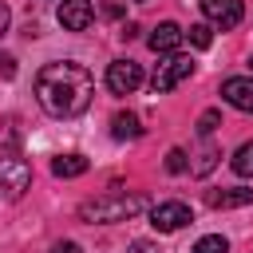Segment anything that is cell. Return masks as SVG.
<instances>
[{
    "instance_id": "cell-17",
    "label": "cell",
    "mask_w": 253,
    "mask_h": 253,
    "mask_svg": "<svg viewBox=\"0 0 253 253\" xmlns=\"http://www.w3.org/2000/svg\"><path fill=\"white\" fill-rule=\"evenodd\" d=\"M186 36H190L194 47H210V43H213V28H210V24H194Z\"/></svg>"
},
{
    "instance_id": "cell-21",
    "label": "cell",
    "mask_w": 253,
    "mask_h": 253,
    "mask_svg": "<svg viewBox=\"0 0 253 253\" xmlns=\"http://www.w3.org/2000/svg\"><path fill=\"white\" fill-rule=\"evenodd\" d=\"M0 75H4V79H12V75H16V59H12L8 51H0Z\"/></svg>"
},
{
    "instance_id": "cell-1",
    "label": "cell",
    "mask_w": 253,
    "mask_h": 253,
    "mask_svg": "<svg viewBox=\"0 0 253 253\" xmlns=\"http://www.w3.org/2000/svg\"><path fill=\"white\" fill-rule=\"evenodd\" d=\"M95 75L75 59H55L36 71V99L51 119H75L91 107Z\"/></svg>"
},
{
    "instance_id": "cell-6",
    "label": "cell",
    "mask_w": 253,
    "mask_h": 253,
    "mask_svg": "<svg viewBox=\"0 0 253 253\" xmlns=\"http://www.w3.org/2000/svg\"><path fill=\"white\" fill-rule=\"evenodd\" d=\"M190 206L186 202H158L154 210H150V225L158 229V233H174V229H182V225H190Z\"/></svg>"
},
{
    "instance_id": "cell-12",
    "label": "cell",
    "mask_w": 253,
    "mask_h": 253,
    "mask_svg": "<svg viewBox=\"0 0 253 253\" xmlns=\"http://www.w3.org/2000/svg\"><path fill=\"white\" fill-rule=\"evenodd\" d=\"M111 134H115V138H138V134H142L138 115H134V111H119V115L111 119Z\"/></svg>"
},
{
    "instance_id": "cell-19",
    "label": "cell",
    "mask_w": 253,
    "mask_h": 253,
    "mask_svg": "<svg viewBox=\"0 0 253 253\" xmlns=\"http://www.w3.org/2000/svg\"><path fill=\"white\" fill-rule=\"evenodd\" d=\"M166 170H170V174H182V170H190V162H186V150H178V146H174V150L166 154Z\"/></svg>"
},
{
    "instance_id": "cell-26",
    "label": "cell",
    "mask_w": 253,
    "mask_h": 253,
    "mask_svg": "<svg viewBox=\"0 0 253 253\" xmlns=\"http://www.w3.org/2000/svg\"><path fill=\"white\" fill-rule=\"evenodd\" d=\"M249 67H253V59H249Z\"/></svg>"
},
{
    "instance_id": "cell-25",
    "label": "cell",
    "mask_w": 253,
    "mask_h": 253,
    "mask_svg": "<svg viewBox=\"0 0 253 253\" xmlns=\"http://www.w3.org/2000/svg\"><path fill=\"white\" fill-rule=\"evenodd\" d=\"M134 4H146V0H134Z\"/></svg>"
},
{
    "instance_id": "cell-20",
    "label": "cell",
    "mask_w": 253,
    "mask_h": 253,
    "mask_svg": "<svg viewBox=\"0 0 253 253\" xmlns=\"http://www.w3.org/2000/svg\"><path fill=\"white\" fill-rule=\"evenodd\" d=\"M217 158H221V154H217V150H213V146H206V150H202V158H198V162H194V174H210V170H213V162H217Z\"/></svg>"
},
{
    "instance_id": "cell-14",
    "label": "cell",
    "mask_w": 253,
    "mask_h": 253,
    "mask_svg": "<svg viewBox=\"0 0 253 253\" xmlns=\"http://www.w3.org/2000/svg\"><path fill=\"white\" fill-rule=\"evenodd\" d=\"M229 166H233V174H241V178H253V138H249V142H241V146L233 150Z\"/></svg>"
},
{
    "instance_id": "cell-15",
    "label": "cell",
    "mask_w": 253,
    "mask_h": 253,
    "mask_svg": "<svg viewBox=\"0 0 253 253\" xmlns=\"http://www.w3.org/2000/svg\"><path fill=\"white\" fill-rule=\"evenodd\" d=\"M0 146H4L8 154L20 150V126H16L12 119H0Z\"/></svg>"
},
{
    "instance_id": "cell-23",
    "label": "cell",
    "mask_w": 253,
    "mask_h": 253,
    "mask_svg": "<svg viewBox=\"0 0 253 253\" xmlns=\"http://www.w3.org/2000/svg\"><path fill=\"white\" fill-rule=\"evenodd\" d=\"M51 253H83V249H79L75 241H55V245H51Z\"/></svg>"
},
{
    "instance_id": "cell-2",
    "label": "cell",
    "mask_w": 253,
    "mask_h": 253,
    "mask_svg": "<svg viewBox=\"0 0 253 253\" xmlns=\"http://www.w3.org/2000/svg\"><path fill=\"white\" fill-rule=\"evenodd\" d=\"M142 198L138 194H103V198H91L79 206V221L87 225H111V221H126L134 213H142Z\"/></svg>"
},
{
    "instance_id": "cell-3",
    "label": "cell",
    "mask_w": 253,
    "mask_h": 253,
    "mask_svg": "<svg viewBox=\"0 0 253 253\" xmlns=\"http://www.w3.org/2000/svg\"><path fill=\"white\" fill-rule=\"evenodd\" d=\"M194 75V59L190 55H166L158 67H154V75H150V87H154V95H166V91H174L182 79H190Z\"/></svg>"
},
{
    "instance_id": "cell-11",
    "label": "cell",
    "mask_w": 253,
    "mask_h": 253,
    "mask_svg": "<svg viewBox=\"0 0 253 253\" xmlns=\"http://www.w3.org/2000/svg\"><path fill=\"white\" fill-rule=\"evenodd\" d=\"M206 202H210L213 210H237V206H249V202H253V190H245V186H233V190H210Z\"/></svg>"
},
{
    "instance_id": "cell-16",
    "label": "cell",
    "mask_w": 253,
    "mask_h": 253,
    "mask_svg": "<svg viewBox=\"0 0 253 253\" xmlns=\"http://www.w3.org/2000/svg\"><path fill=\"white\" fill-rule=\"evenodd\" d=\"M190 253H229V241L221 233H206V237H198V245Z\"/></svg>"
},
{
    "instance_id": "cell-18",
    "label": "cell",
    "mask_w": 253,
    "mask_h": 253,
    "mask_svg": "<svg viewBox=\"0 0 253 253\" xmlns=\"http://www.w3.org/2000/svg\"><path fill=\"white\" fill-rule=\"evenodd\" d=\"M221 126V111H202V119H198V134L206 138V134H213Z\"/></svg>"
},
{
    "instance_id": "cell-4",
    "label": "cell",
    "mask_w": 253,
    "mask_h": 253,
    "mask_svg": "<svg viewBox=\"0 0 253 253\" xmlns=\"http://www.w3.org/2000/svg\"><path fill=\"white\" fill-rule=\"evenodd\" d=\"M0 186H4L12 198H20V194L32 186V166H28L20 154H0Z\"/></svg>"
},
{
    "instance_id": "cell-13",
    "label": "cell",
    "mask_w": 253,
    "mask_h": 253,
    "mask_svg": "<svg viewBox=\"0 0 253 253\" xmlns=\"http://www.w3.org/2000/svg\"><path fill=\"white\" fill-rule=\"evenodd\" d=\"M51 174L55 178H79V174H87V158L83 154H59L51 162Z\"/></svg>"
},
{
    "instance_id": "cell-22",
    "label": "cell",
    "mask_w": 253,
    "mask_h": 253,
    "mask_svg": "<svg viewBox=\"0 0 253 253\" xmlns=\"http://www.w3.org/2000/svg\"><path fill=\"white\" fill-rule=\"evenodd\" d=\"M126 253H158V245H154V241H130Z\"/></svg>"
},
{
    "instance_id": "cell-7",
    "label": "cell",
    "mask_w": 253,
    "mask_h": 253,
    "mask_svg": "<svg viewBox=\"0 0 253 253\" xmlns=\"http://www.w3.org/2000/svg\"><path fill=\"white\" fill-rule=\"evenodd\" d=\"M198 4H202L206 20L217 24V28H237L241 16H245V4L241 0H198Z\"/></svg>"
},
{
    "instance_id": "cell-10",
    "label": "cell",
    "mask_w": 253,
    "mask_h": 253,
    "mask_svg": "<svg viewBox=\"0 0 253 253\" xmlns=\"http://www.w3.org/2000/svg\"><path fill=\"white\" fill-rule=\"evenodd\" d=\"M182 40H186V32H182L174 20H162V24L150 32L146 43H150V51H158V55H174V51L182 47Z\"/></svg>"
},
{
    "instance_id": "cell-9",
    "label": "cell",
    "mask_w": 253,
    "mask_h": 253,
    "mask_svg": "<svg viewBox=\"0 0 253 253\" xmlns=\"http://www.w3.org/2000/svg\"><path fill=\"white\" fill-rule=\"evenodd\" d=\"M59 24L67 28V32H83V28H91V20H95V8H91V0H59Z\"/></svg>"
},
{
    "instance_id": "cell-5",
    "label": "cell",
    "mask_w": 253,
    "mask_h": 253,
    "mask_svg": "<svg viewBox=\"0 0 253 253\" xmlns=\"http://www.w3.org/2000/svg\"><path fill=\"white\" fill-rule=\"evenodd\" d=\"M107 87H111L115 95L138 91V87H142V67H138L134 59H115V63L107 67Z\"/></svg>"
},
{
    "instance_id": "cell-24",
    "label": "cell",
    "mask_w": 253,
    "mask_h": 253,
    "mask_svg": "<svg viewBox=\"0 0 253 253\" xmlns=\"http://www.w3.org/2000/svg\"><path fill=\"white\" fill-rule=\"evenodd\" d=\"M8 24H12V12H8V4H4V0H0V36H4V32H8Z\"/></svg>"
},
{
    "instance_id": "cell-8",
    "label": "cell",
    "mask_w": 253,
    "mask_h": 253,
    "mask_svg": "<svg viewBox=\"0 0 253 253\" xmlns=\"http://www.w3.org/2000/svg\"><path fill=\"white\" fill-rule=\"evenodd\" d=\"M221 99L245 115H253V75H229L221 83Z\"/></svg>"
}]
</instances>
